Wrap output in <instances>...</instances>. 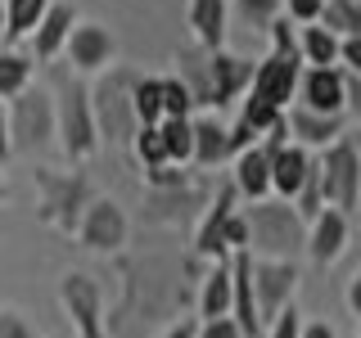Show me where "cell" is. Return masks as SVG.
<instances>
[{"label": "cell", "mask_w": 361, "mask_h": 338, "mask_svg": "<svg viewBox=\"0 0 361 338\" xmlns=\"http://www.w3.org/2000/svg\"><path fill=\"white\" fill-rule=\"evenodd\" d=\"M185 262L172 257H118V280H122V302L104 320V334L127 338L131 320L154 325V320H180V307L190 302L185 289Z\"/></svg>", "instance_id": "cell-1"}, {"label": "cell", "mask_w": 361, "mask_h": 338, "mask_svg": "<svg viewBox=\"0 0 361 338\" xmlns=\"http://www.w3.org/2000/svg\"><path fill=\"white\" fill-rule=\"evenodd\" d=\"M180 82H185L190 99H195V113H221L231 99H240L248 82H253V63L244 54L217 50V54H203L190 45L180 54Z\"/></svg>", "instance_id": "cell-2"}, {"label": "cell", "mask_w": 361, "mask_h": 338, "mask_svg": "<svg viewBox=\"0 0 361 338\" xmlns=\"http://www.w3.org/2000/svg\"><path fill=\"white\" fill-rule=\"evenodd\" d=\"M244 225H248V257L257 262H298L302 244H307V221L293 212V203L285 199H262V203H248Z\"/></svg>", "instance_id": "cell-3"}, {"label": "cell", "mask_w": 361, "mask_h": 338, "mask_svg": "<svg viewBox=\"0 0 361 338\" xmlns=\"http://www.w3.org/2000/svg\"><path fill=\"white\" fill-rule=\"evenodd\" d=\"M54 140H59L63 158L73 167H86L99 154V127H95V108H90V82L73 73H59L54 82Z\"/></svg>", "instance_id": "cell-4"}, {"label": "cell", "mask_w": 361, "mask_h": 338, "mask_svg": "<svg viewBox=\"0 0 361 338\" xmlns=\"http://www.w3.org/2000/svg\"><path fill=\"white\" fill-rule=\"evenodd\" d=\"M37 180V217L45 225H54L59 234H77V221H82V212L90 208V199H95V185H90L86 172H54V167H37L32 172Z\"/></svg>", "instance_id": "cell-5"}, {"label": "cell", "mask_w": 361, "mask_h": 338, "mask_svg": "<svg viewBox=\"0 0 361 338\" xmlns=\"http://www.w3.org/2000/svg\"><path fill=\"white\" fill-rule=\"evenodd\" d=\"M131 68L113 63L99 86H90V108H95V127H99V144H131L135 135V113H131Z\"/></svg>", "instance_id": "cell-6"}, {"label": "cell", "mask_w": 361, "mask_h": 338, "mask_svg": "<svg viewBox=\"0 0 361 338\" xmlns=\"http://www.w3.org/2000/svg\"><path fill=\"white\" fill-rule=\"evenodd\" d=\"M316 172H321V203L325 208H338L343 217H353L357 194H361V158L353 154V144L343 135L321 149Z\"/></svg>", "instance_id": "cell-7"}, {"label": "cell", "mask_w": 361, "mask_h": 338, "mask_svg": "<svg viewBox=\"0 0 361 338\" xmlns=\"http://www.w3.org/2000/svg\"><path fill=\"white\" fill-rule=\"evenodd\" d=\"M9 149H45L54 140V95L27 86L9 99Z\"/></svg>", "instance_id": "cell-8"}, {"label": "cell", "mask_w": 361, "mask_h": 338, "mask_svg": "<svg viewBox=\"0 0 361 338\" xmlns=\"http://www.w3.org/2000/svg\"><path fill=\"white\" fill-rule=\"evenodd\" d=\"M54 293H59V307L68 315V325L77 330V338H109L104 334V284L95 275L68 270V275H59Z\"/></svg>", "instance_id": "cell-9"}, {"label": "cell", "mask_w": 361, "mask_h": 338, "mask_svg": "<svg viewBox=\"0 0 361 338\" xmlns=\"http://www.w3.org/2000/svg\"><path fill=\"white\" fill-rule=\"evenodd\" d=\"M63 54H68V73L86 82V77H99L118 63V37L95 18H77L63 41Z\"/></svg>", "instance_id": "cell-10"}, {"label": "cell", "mask_w": 361, "mask_h": 338, "mask_svg": "<svg viewBox=\"0 0 361 338\" xmlns=\"http://www.w3.org/2000/svg\"><path fill=\"white\" fill-rule=\"evenodd\" d=\"M127 239H131V221H127V212H122V203L95 194L90 208L82 212V221H77V244H82L86 253L118 257L122 248H127Z\"/></svg>", "instance_id": "cell-11"}, {"label": "cell", "mask_w": 361, "mask_h": 338, "mask_svg": "<svg viewBox=\"0 0 361 338\" xmlns=\"http://www.w3.org/2000/svg\"><path fill=\"white\" fill-rule=\"evenodd\" d=\"M248 280H253L257 320H262V334H267V325L276 320L285 307H293V298H298L302 266H298V262H257V257H253V266H248Z\"/></svg>", "instance_id": "cell-12"}, {"label": "cell", "mask_w": 361, "mask_h": 338, "mask_svg": "<svg viewBox=\"0 0 361 338\" xmlns=\"http://www.w3.org/2000/svg\"><path fill=\"white\" fill-rule=\"evenodd\" d=\"M208 199H212V185H208V180L185 176L172 189H149V212H145V221H149V225H163V230H185V225H195L203 217Z\"/></svg>", "instance_id": "cell-13"}, {"label": "cell", "mask_w": 361, "mask_h": 338, "mask_svg": "<svg viewBox=\"0 0 361 338\" xmlns=\"http://www.w3.org/2000/svg\"><path fill=\"white\" fill-rule=\"evenodd\" d=\"M235 212H240V194H235V185L226 180V185L212 189L203 217L195 221V257H199V262H226V257H231L221 230H226V221H231Z\"/></svg>", "instance_id": "cell-14"}, {"label": "cell", "mask_w": 361, "mask_h": 338, "mask_svg": "<svg viewBox=\"0 0 361 338\" xmlns=\"http://www.w3.org/2000/svg\"><path fill=\"white\" fill-rule=\"evenodd\" d=\"M348 234H353V217H343L338 208H321V212L307 221V244H302V253H307L312 266L330 270L338 257H343Z\"/></svg>", "instance_id": "cell-15"}, {"label": "cell", "mask_w": 361, "mask_h": 338, "mask_svg": "<svg viewBox=\"0 0 361 338\" xmlns=\"http://www.w3.org/2000/svg\"><path fill=\"white\" fill-rule=\"evenodd\" d=\"M293 104L321 118H343V68H302Z\"/></svg>", "instance_id": "cell-16"}, {"label": "cell", "mask_w": 361, "mask_h": 338, "mask_svg": "<svg viewBox=\"0 0 361 338\" xmlns=\"http://www.w3.org/2000/svg\"><path fill=\"white\" fill-rule=\"evenodd\" d=\"M298 73L302 63H289V59H276V54H267L262 63L253 68V82H248V95L271 104L276 113H285L293 104V90H298Z\"/></svg>", "instance_id": "cell-17"}, {"label": "cell", "mask_w": 361, "mask_h": 338, "mask_svg": "<svg viewBox=\"0 0 361 338\" xmlns=\"http://www.w3.org/2000/svg\"><path fill=\"white\" fill-rule=\"evenodd\" d=\"M185 23H190V45L195 50H203V54L226 50V23H231V5L226 0H190Z\"/></svg>", "instance_id": "cell-18"}, {"label": "cell", "mask_w": 361, "mask_h": 338, "mask_svg": "<svg viewBox=\"0 0 361 338\" xmlns=\"http://www.w3.org/2000/svg\"><path fill=\"white\" fill-rule=\"evenodd\" d=\"M190 135H195L190 167H199V172H217V167L231 163V131L217 122V113H195V118H190Z\"/></svg>", "instance_id": "cell-19"}, {"label": "cell", "mask_w": 361, "mask_h": 338, "mask_svg": "<svg viewBox=\"0 0 361 338\" xmlns=\"http://www.w3.org/2000/svg\"><path fill=\"white\" fill-rule=\"evenodd\" d=\"M73 23H77V5H68V0H50V9L41 14L37 23V32H32V54L37 59L32 63H54L63 54V41H68V32H73Z\"/></svg>", "instance_id": "cell-20"}, {"label": "cell", "mask_w": 361, "mask_h": 338, "mask_svg": "<svg viewBox=\"0 0 361 338\" xmlns=\"http://www.w3.org/2000/svg\"><path fill=\"white\" fill-rule=\"evenodd\" d=\"M285 131H289V144H298V149H325V144H334L338 135H343V118H321V113H307L298 104L285 108Z\"/></svg>", "instance_id": "cell-21"}, {"label": "cell", "mask_w": 361, "mask_h": 338, "mask_svg": "<svg viewBox=\"0 0 361 338\" xmlns=\"http://www.w3.org/2000/svg\"><path fill=\"white\" fill-rule=\"evenodd\" d=\"M307 172H312V154L298 149V144H280V149L271 154V199L293 203V194L302 189Z\"/></svg>", "instance_id": "cell-22"}, {"label": "cell", "mask_w": 361, "mask_h": 338, "mask_svg": "<svg viewBox=\"0 0 361 338\" xmlns=\"http://www.w3.org/2000/svg\"><path fill=\"white\" fill-rule=\"evenodd\" d=\"M231 315V257L226 262H208L199 275V320H217Z\"/></svg>", "instance_id": "cell-23"}, {"label": "cell", "mask_w": 361, "mask_h": 338, "mask_svg": "<svg viewBox=\"0 0 361 338\" xmlns=\"http://www.w3.org/2000/svg\"><path fill=\"white\" fill-rule=\"evenodd\" d=\"M298 59L302 68H338V37L325 32L321 23L298 27Z\"/></svg>", "instance_id": "cell-24"}, {"label": "cell", "mask_w": 361, "mask_h": 338, "mask_svg": "<svg viewBox=\"0 0 361 338\" xmlns=\"http://www.w3.org/2000/svg\"><path fill=\"white\" fill-rule=\"evenodd\" d=\"M50 9V0H5V45H18V41H27L32 32H37V23L41 14Z\"/></svg>", "instance_id": "cell-25"}, {"label": "cell", "mask_w": 361, "mask_h": 338, "mask_svg": "<svg viewBox=\"0 0 361 338\" xmlns=\"http://www.w3.org/2000/svg\"><path fill=\"white\" fill-rule=\"evenodd\" d=\"M131 113H135V127H154V122H163V86H158V77L135 73V82H131Z\"/></svg>", "instance_id": "cell-26"}, {"label": "cell", "mask_w": 361, "mask_h": 338, "mask_svg": "<svg viewBox=\"0 0 361 338\" xmlns=\"http://www.w3.org/2000/svg\"><path fill=\"white\" fill-rule=\"evenodd\" d=\"M158 131H163V144H167V163L185 172V167H190V154H195L190 118H163V122H158Z\"/></svg>", "instance_id": "cell-27"}, {"label": "cell", "mask_w": 361, "mask_h": 338, "mask_svg": "<svg viewBox=\"0 0 361 338\" xmlns=\"http://www.w3.org/2000/svg\"><path fill=\"white\" fill-rule=\"evenodd\" d=\"M32 86V59L18 50H0V99H14Z\"/></svg>", "instance_id": "cell-28"}, {"label": "cell", "mask_w": 361, "mask_h": 338, "mask_svg": "<svg viewBox=\"0 0 361 338\" xmlns=\"http://www.w3.org/2000/svg\"><path fill=\"white\" fill-rule=\"evenodd\" d=\"M131 149H135V158L145 163V172H149V167H172V163H167V144H163V131H158V122H154V127H135Z\"/></svg>", "instance_id": "cell-29"}, {"label": "cell", "mask_w": 361, "mask_h": 338, "mask_svg": "<svg viewBox=\"0 0 361 338\" xmlns=\"http://www.w3.org/2000/svg\"><path fill=\"white\" fill-rule=\"evenodd\" d=\"M280 5H285V0H231L235 18H240L244 27H253V32H267L271 23L280 18Z\"/></svg>", "instance_id": "cell-30"}, {"label": "cell", "mask_w": 361, "mask_h": 338, "mask_svg": "<svg viewBox=\"0 0 361 338\" xmlns=\"http://www.w3.org/2000/svg\"><path fill=\"white\" fill-rule=\"evenodd\" d=\"M158 86H163V118H195V99L180 77H158Z\"/></svg>", "instance_id": "cell-31"}, {"label": "cell", "mask_w": 361, "mask_h": 338, "mask_svg": "<svg viewBox=\"0 0 361 338\" xmlns=\"http://www.w3.org/2000/svg\"><path fill=\"white\" fill-rule=\"evenodd\" d=\"M280 118H285V113H276V108H271V104H262V99H253V95H244V108H240V122H244V127L248 131H253L257 135V140H262V135L271 131V127H276V122Z\"/></svg>", "instance_id": "cell-32"}, {"label": "cell", "mask_w": 361, "mask_h": 338, "mask_svg": "<svg viewBox=\"0 0 361 338\" xmlns=\"http://www.w3.org/2000/svg\"><path fill=\"white\" fill-rule=\"evenodd\" d=\"M321 5H325V0H285L280 14H285L293 27H312V23L321 18Z\"/></svg>", "instance_id": "cell-33"}, {"label": "cell", "mask_w": 361, "mask_h": 338, "mask_svg": "<svg viewBox=\"0 0 361 338\" xmlns=\"http://www.w3.org/2000/svg\"><path fill=\"white\" fill-rule=\"evenodd\" d=\"M0 338H37V330L18 307H0Z\"/></svg>", "instance_id": "cell-34"}, {"label": "cell", "mask_w": 361, "mask_h": 338, "mask_svg": "<svg viewBox=\"0 0 361 338\" xmlns=\"http://www.w3.org/2000/svg\"><path fill=\"white\" fill-rule=\"evenodd\" d=\"M298 330H302V311L298 307H285L276 320L267 325V338H298Z\"/></svg>", "instance_id": "cell-35"}, {"label": "cell", "mask_w": 361, "mask_h": 338, "mask_svg": "<svg viewBox=\"0 0 361 338\" xmlns=\"http://www.w3.org/2000/svg\"><path fill=\"white\" fill-rule=\"evenodd\" d=\"M195 338H244V334H240V325H235L231 315H217V320H199Z\"/></svg>", "instance_id": "cell-36"}, {"label": "cell", "mask_w": 361, "mask_h": 338, "mask_svg": "<svg viewBox=\"0 0 361 338\" xmlns=\"http://www.w3.org/2000/svg\"><path fill=\"white\" fill-rule=\"evenodd\" d=\"M185 176L190 172H180V167H149V172H145V185H149V189H172Z\"/></svg>", "instance_id": "cell-37"}, {"label": "cell", "mask_w": 361, "mask_h": 338, "mask_svg": "<svg viewBox=\"0 0 361 338\" xmlns=\"http://www.w3.org/2000/svg\"><path fill=\"white\" fill-rule=\"evenodd\" d=\"M221 239H226V248H231V253H240V248H248V225H244V212H235V217L226 221Z\"/></svg>", "instance_id": "cell-38"}, {"label": "cell", "mask_w": 361, "mask_h": 338, "mask_svg": "<svg viewBox=\"0 0 361 338\" xmlns=\"http://www.w3.org/2000/svg\"><path fill=\"white\" fill-rule=\"evenodd\" d=\"M338 63H348V77H361V37L338 41Z\"/></svg>", "instance_id": "cell-39"}, {"label": "cell", "mask_w": 361, "mask_h": 338, "mask_svg": "<svg viewBox=\"0 0 361 338\" xmlns=\"http://www.w3.org/2000/svg\"><path fill=\"white\" fill-rule=\"evenodd\" d=\"M343 113H353L361 122V77H348V73H343Z\"/></svg>", "instance_id": "cell-40"}, {"label": "cell", "mask_w": 361, "mask_h": 338, "mask_svg": "<svg viewBox=\"0 0 361 338\" xmlns=\"http://www.w3.org/2000/svg\"><path fill=\"white\" fill-rule=\"evenodd\" d=\"M195 330H199V320H195V315H180V320H172V325H167V330L158 334V338H195Z\"/></svg>", "instance_id": "cell-41"}, {"label": "cell", "mask_w": 361, "mask_h": 338, "mask_svg": "<svg viewBox=\"0 0 361 338\" xmlns=\"http://www.w3.org/2000/svg\"><path fill=\"white\" fill-rule=\"evenodd\" d=\"M343 302H348V311L361 320V270H353V280H348V289H343Z\"/></svg>", "instance_id": "cell-42"}, {"label": "cell", "mask_w": 361, "mask_h": 338, "mask_svg": "<svg viewBox=\"0 0 361 338\" xmlns=\"http://www.w3.org/2000/svg\"><path fill=\"white\" fill-rule=\"evenodd\" d=\"M298 338H338V330H334L330 320H302Z\"/></svg>", "instance_id": "cell-43"}, {"label": "cell", "mask_w": 361, "mask_h": 338, "mask_svg": "<svg viewBox=\"0 0 361 338\" xmlns=\"http://www.w3.org/2000/svg\"><path fill=\"white\" fill-rule=\"evenodd\" d=\"M14 158V149H9V108H5V99H0V167Z\"/></svg>", "instance_id": "cell-44"}, {"label": "cell", "mask_w": 361, "mask_h": 338, "mask_svg": "<svg viewBox=\"0 0 361 338\" xmlns=\"http://www.w3.org/2000/svg\"><path fill=\"white\" fill-rule=\"evenodd\" d=\"M343 140H348V144H353V154L361 158V122H357V127H353V131H348V135H343Z\"/></svg>", "instance_id": "cell-45"}, {"label": "cell", "mask_w": 361, "mask_h": 338, "mask_svg": "<svg viewBox=\"0 0 361 338\" xmlns=\"http://www.w3.org/2000/svg\"><path fill=\"white\" fill-rule=\"evenodd\" d=\"M9 199V180H5V172H0V203Z\"/></svg>", "instance_id": "cell-46"}, {"label": "cell", "mask_w": 361, "mask_h": 338, "mask_svg": "<svg viewBox=\"0 0 361 338\" xmlns=\"http://www.w3.org/2000/svg\"><path fill=\"white\" fill-rule=\"evenodd\" d=\"M0 37H5V0H0Z\"/></svg>", "instance_id": "cell-47"}, {"label": "cell", "mask_w": 361, "mask_h": 338, "mask_svg": "<svg viewBox=\"0 0 361 338\" xmlns=\"http://www.w3.org/2000/svg\"><path fill=\"white\" fill-rule=\"evenodd\" d=\"M353 217H357V221H361V194H357V208H353Z\"/></svg>", "instance_id": "cell-48"}, {"label": "cell", "mask_w": 361, "mask_h": 338, "mask_svg": "<svg viewBox=\"0 0 361 338\" xmlns=\"http://www.w3.org/2000/svg\"><path fill=\"white\" fill-rule=\"evenodd\" d=\"M357 338H361V330H357Z\"/></svg>", "instance_id": "cell-49"}]
</instances>
